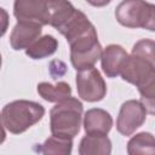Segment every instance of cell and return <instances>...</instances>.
Here are the masks:
<instances>
[{"label": "cell", "mask_w": 155, "mask_h": 155, "mask_svg": "<svg viewBox=\"0 0 155 155\" xmlns=\"http://www.w3.org/2000/svg\"><path fill=\"white\" fill-rule=\"evenodd\" d=\"M52 2L42 0H17L13 4V15L17 22H28L41 27L50 24Z\"/></svg>", "instance_id": "cell-6"}, {"label": "cell", "mask_w": 155, "mask_h": 155, "mask_svg": "<svg viewBox=\"0 0 155 155\" xmlns=\"http://www.w3.org/2000/svg\"><path fill=\"white\" fill-rule=\"evenodd\" d=\"M145 119L147 110L139 101H126L120 108L116 120V130L122 136H131L144 124Z\"/></svg>", "instance_id": "cell-8"}, {"label": "cell", "mask_w": 155, "mask_h": 155, "mask_svg": "<svg viewBox=\"0 0 155 155\" xmlns=\"http://www.w3.org/2000/svg\"><path fill=\"white\" fill-rule=\"evenodd\" d=\"M113 127L111 115L101 108H92L85 113L84 128L88 136H107Z\"/></svg>", "instance_id": "cell-10"}, {"label": "cell", "mask_w": 155, "mask_h": 155, "mask_svg": "<svg viewBox=\"0 0 155 155\" xmlns=\"http://www.w3.org/2000/svg\"><path fill=\"white\" fill-rule=\"evenodd\" d=\"M128 155H155V137L149 132H139L127 143Z\"/></svg>", "instance_id": "cell-14"}, {"label": "cell", "mask_w": 155, "mask_h": 155, "mask_svg": "<svg viewBox=\"0 0 155 155\" xmlns=\"http://www.w3.org/2000/svg\"><path fill=\"white\" fill-rule=\"evenodd\" d=\"M73 149V140L56 136L48 137L41 145L40 153L42 155H70Z\"/></svg>", "instance_id": "cell-16"}, {"label": "cell", "mask_w": 155, "mask_h": 155, "mask_svg": "<svg viewBox=\"0 0 155 155\" xmlns=\"http://www.w3.org/2000/svg\"><path fill=\"white\" fill-rule=\"evenodd\" d=\"M36 90L42 99L52 103H59L71 97V88L69 84L64 81H59L56 85H51L48 82H40Z\"/></svg>", "instance_id": "cell-13"}, {"label": "cell", "mask_w": 155, "mask_h": 155, "mask_svg": "<svg viewBox=\"0 0 155 155\" xmlns=\"http://www.w3.org/2000/svg\"><path fill=\"white\" fill-rule=\"evenodd\" d=\"M117 22L127 28H143L155 31V5L148 1H122L115 10Z\"/></svg>", "instance_id": "cell-4"}, {"label": "cell", "mask_w": 155, "mask_h": 155, "mask_svg": "<svg viewBox=\"0 0 155 155\" xmlns=\"http://www.w3.org/2000/svg\"><path fill=\"white\" fill-rule=\"evenodd\" d=\"M84 107L74 97L57 103L50 111V128L52 136L73 139L80 131Z\"/></svg>", "instance_id": "cell-3"}, {"label": "cell", "mask_w": 155, "mask_h": 155, "mask_svg": "<svg viewBox=\"0 0 155 155\" xmlns=\"http://www.w3.org/2000/svg\"><path fill=\"white\" fill-rule=\"evenodd\" d=\"M68 44L70 46V62L78 71L93 68L94 63L102 57L103 51L98 41L96 28L75 38Z\"/></svg>", "instance_id": "cell-5"}, {"label": "cell", "mask_w": 155, "mask_h": 155, "mask_svg": "<svg viewBox=\"0 0 155 155\" xmlns=\"http://www.w3.org/2000/svg\"><path fill=\"white\" fill-rule=\"evenodd\" d=\"M111 142L107 136H85L79 144V155H110Z\"/></svg>", "instance_id": "cell-12"}, {"label": "cell", "mask_w": 155, "mask_h": 155, "mask_svg": "<svg viewBox=\"0 0 155 155\" xmlns=\"http://www.w3.org/2000/svg\"><path fill=\"white\" fill-rule=\"evenodd\" d=\"M42 27L28 22H17L10 35L11 47L16 51L29 48L35 41L40 39Z\"/></svg>", "instance_id": "cell-9"}, {"label": "cell", "mask_w": 155, "mask_h": 155, "mask_svg": "<svg viewBox=\"0 0 155 155\" xmlns=\"http://www.w3.org/2000/svg\"><path fill=\"white\" fill-rule=\"evenodd\" d=\"M45 115V108L33 101H13L1 111V122L10 133L19 134L39 122Z\"/></svg>", "instance_id": "cell-2"}, {"label": "cell", "mask_w": 155, "mask_h": 155, "mask_svg": "<svg viewBox=\"0 0 155 155\" xmlns=\"http://www.w3.org/2000/svg\"><path fill=\"white\" fill-rule=\"evenodd\" d=\"M122 80L134 85L147 113L155 115V67L137 56H128L121 70Z\"/></svg>", "instance_id": "cell-1"}, {"label": "cell", "mask_w": 155, "mask_h": 155, "mask_svg": "<svg viewBox=\"0 0 155 155\" xmlns=\"http://www.w3.org/2000/svg\"><path fill=\"white\" fill-rule=\"evenodd\" d=\"M128 58V53L120 45H108L102 53V69L108 78H116L121 74V69Z\"/></svg>", "instance_id": "cell-11"}, {"label": "cell", "mask_w": 155, "mask_h": 155, "mask_svg": "<svg viewBox=\"0 0 155 155\" xmlns=\"http://www.w3.org/2000/svg\"><path fill=\"white\" fill-rule=\"evenodd\" d=\"M58 48V41L52 35H44L35 41L29 48L25 50V54L31 59H42L53 54Z\"/></svg>", "instance_id": "cell-15"}, {"label": "cell", "mask_w": 155, "mask_h": 155, "mask_svg": "<svg viewBox=\"0 0 155 155\" xmlns=\"http://www.w3.org/2000/svg\"><path fill=\"white\" fill-rule=\"evenodd\" d=\"M131 54L143 58L155 67V41L150 39H142L137 41L132 47Z\"/></svg>", "instance_id": "cell-17"}, {"label": "cell", "mask_w": 155, "mask_h": 155, "mask_svg": "<svg viewBox=\"0 0 155 155\" xmlns=\"http://www.w3.org/2000/svg\"><path fill=\"white\" fill-rule=\"evenodd\" d=\"M78 94L86 102H99L107 94V85L101 73L93 67L76 73Z\"/></svg>", "instance_id": "cell-7"}]
</instances>
